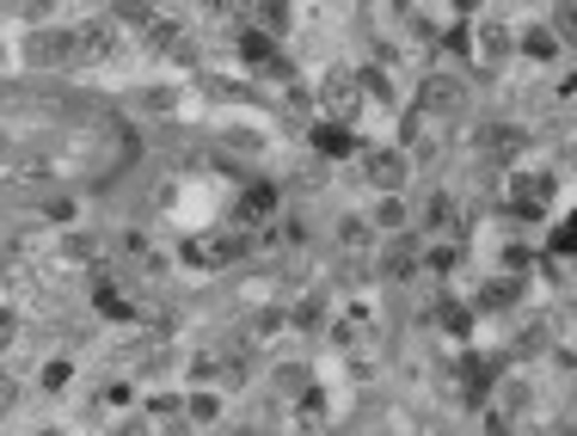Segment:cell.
I'll return each instance as SVG.
<instances>
[{
    "label": "cell",
    "instance_id": "1",
    "mask_svg": "<svg viewBox=\"0 0 577 436\" xmlns=\"http://www.w3.org/2000/svg\"><path fill=\"white\" fill-rule=\"evenodd\" d=\"M357 179L374 191V197H406L412 154L400 148V141H362L357 148Z\"/></svg>",
    "mask_w": 577,
    "mask_h": 436
},
{
    "label": "cell",
    "instance_id": "2",
    "mask_svg": "<svg viewBox=\"0 0 577 436\" xmlns=\"http://www.w3.org/2000/svg\"><path fill=\"white\" fill-rule=\"evenodd\" d=\"M510 56H516V25L498 13V7H480L473 25H468V62L480 68V74H498Z\"/></svg>",
    "mask_w": 577,
    "mask_h": 436
},
{
    "label": "cell",
    "instance_id": "3",
    "mask_svg": "<svg viewBox=\"0 0 577 436\" xmlns=\"http://www.w3.org/2000/svg\"><path fill=\"white\" fill-rule=\"evenodd\" d=\"M412 111H418L424 124L454 129V117L468 111V80H461V74H449V68L424 74V80H418V93H412Z\"/></svg>",
    "mask_w": 577,
    "mask_h": 436
},
{
    "label": "cell",
    "instance_id": "4",
    "mask_svg": "<svg viewBox=\"0 0 577 436\" xmlns=\"http://www.w3.org/2000/svg\"><path fill=\"white\" fill-rule=\"evenodd\" d=\"M308 148L320 160H332V167H344V160H357L362 141H357V129H350V124H338V117H320V111H313V117H308Z\"/></svg>",
    "mask_w": 577,
    "mask_h": 436
},
{
    "label": "cell",
    "instance_id": "5",
    "mask_svg": "<svg viewBox=\"0 0 577 436\" xmlns=\"http://www.w3.org/2000/svg\"><path fill=\"white\" fill-rule=\"evenodd\" d=\"M25 62L32 68H68L74 62V25H44V32H25Z\"/></svg>",
    "mask_w": 577,
    "mask_h": 436
},
{
    "label": "cell",
    "instance_id": "6",
    "mask_svg": "<svg viewBox=\"0 0 577 436\" xmlns=\"http://www.w3.org/2000/svg\"><path fill=\"white\" fill-rule=\"evenodd\" d=\"M240 216H246L252 228H270V221L282 216V191L270 185V179H246V185H240Z\"/></svg>",
    "mask_w": 577,
    "mask_h": 436
},
{
    "label": "cell",
    "instance_id": "7",
    "mask_svg": "<svg viewBox=\"0 0 577 436\" xmlns=\"http://www.w3.org/2000/svg\"><path fill=\"white\" fill-rule=\"evenodd\" d=\"M468 148H473V154L510 160L516 148H522V124H504V117H492V124H473V129H468Z\"/></svg>",
    "mask_w": 577,
    "mask_h": 436
},
{
    "label": "cell",
    "instance_id": "8",
    "mask_svg": "<svg viewBox=\"0 0 577 436\" xmlns=\"http://www.w3.org/2000/svg\"><path fill=\"white\" fill-rule=\"evenodd\" d=\"M516 56L553 68V62H565V37H553V25H529V32H516Z\"/></svg>",
    "mask_w": 577,
    "mask_h": 436
},
{
    "label": "cell",
    "instance_id": "9",
    "mask_svg": "<svg viewBox=\"0 0 577 436\" xmlns=\"http://www.w3.org/2000/svg\"><path fill=\"white\" fill-rule=\"evenodd\" d=\"M437 326L449 332V339L461 344V351H468V344H473V326H480V320H473V308H468V301L442 296V301H437Z\"/></svg>",
    "mask_w": 577,
    "mask_h": 436
},
{
    "label": "cell",
    "instance_id": "10",
    "mask_svg": "<svg viewBox=\"0 0 577 436\" xmlns=\"http://www.w3.org/2000/svg\"><path fill=\"white\" fill-rule=\"evenodd\" d=\"M204 93L216 99V105H252V80L246 74H204Z\"/></svg>",
    "mask_w": 577,
    "mask_h": 436
},
{
    "label": "cell",
    "instance_id": "11",
    "mask_svg": "<svg viewBox=\"0 0 577 436\" xmlns=\"http://www.w3.org/2000/svg\"><path fill=\"white\" fill-rule=\"evenodd\" d=\"M246 326H252V332H246L252 344H270V339H282V332H289V308H282V301H265V308L252 313Z\"/></svg>",
    "mask_w": 577,
    "mask_h": 436
},
{
    "label": "cell",
    "instance_id": "12",
    "mask_svg": "<svg viewBox=\"0 0 577 436\" xmlns=\"http://www.w3.org/2000/svg\"><path fill=\"white\" fill-rule=\"evenodd\" d=\"M56 259H62V265H93V259H99V240L86 234V228H68V234L56 240Z\"/></svg>",
    "mask_w": 577,
    "mask_h": 436
},
{
    "label": "cell",
    "instance_id": "13",
    "mask_svg": "<svg viewBox=\"0 0 577 436\" xmlns=\"http://www.w3.org/2000/svg\"><path fill=\"white\" fill-rule=\"evenodd\" d=\"M74 375H80L74 357H49L44 369H37V388H44V393H68V388H74Z\"/></svg>",
    "mask_w": 577,
    "mask_h": 436
},
{
    "label": "cell",
    "instance_id": "14",
    "mask_svg": "<svg viewBox=\"0 0 577 436\" xmlns=\"http://www.w3.org/2000/svg\"><path fill=\"white\" fill-rule=\"evenodd\" d=\"M216 418H221V393H216V388H209V393L191 388V393H185V424L197 431V424H216Z\"/></svg>",
    "mask_w": 577,
    "mask_h": 436
},
{
    "label": "cell",
    "instance_id": "15",
    "mask_svg": "<svg viewBox=\"0 0 577 436\" xmlns=\"http://www.w3.org/2000/svg\"><path fill=\"white\" fill-rule=\"evenodd\" d=\"M270 381H277V393H289V400H308V393H313V369H308V363H282Z\"/></svg>",
    "mask_w": 577,
    "mask_h": 436
},
{
    "label": "cell",
    "instance_id": "16",
    "mask_svg": "<svg viewBox=\"0 0 577 436\" xmlns=\"http://www.w3.org/2000/svg\"><path fill=\"white\" fill-rule=\"evenodd\" d=\"M326 326V296H308L289 308V332H320Z\"/></svg>",
    "mask_w": 577,
    "mask_h": 436
},
{
    "label": "cell",
    "instance_id": "17",
    "mask_svg": "<svg viewBox=\"0 0 577 436\" xmlns=\"http://www.w3.org/2000/svg\"><path fill=\"white\" fill-rule=\"evenodd\" d=\"M338 246H344V252H374L369 221H362V216H344V221H338Z\"/></svg>",
    "mask_w": 577,
    "mask_h": 436
},
{
    "label": "cell",
    "instance_id": "18",
    "mask_svg": "<svg viewBox=\"0 0 577 436\" xmlns=\"http://www.w3.org/2000/svg\"><path fill=\"white\" fill-rule=\"evenodd\" d=\"M13 344H19V308H7V301H0V357H7Z\"/></svg>",
    "mask_w": 577,
    "mask_h": 436
},
{
    "label": "cell",
    "instance_id": "19",
    "mask_svg": "<svg viewBox=\"0 0 577 436\" xmlns=\"http://www.w3.org/2000/svg\"><path fill=\"white\" fill-rule=\"evenodd\" d=\"M44 216H49V221H74V216H80V203H74V197H49V203H44Z\"/></svg>",
    "mask_w": 577,
    "mask_h": 436
},
{
    "label": "cell",
    "instance_id": "20",
    "mask_svg": "<svg viewBox=\"0 0 577 436\" xmlns=\"http://www.w3.org/2000/svg\"><path fill=\"white\" fill-rule=\"evenodd\" d=\"M485 436H516V418H504V412H485Z\"/></svg>",
    "mask_w": 577,
    "mask_h": 436
},
{
    "label": "cell",
    "instance_id": "21",
    "mask_svg": "<svg viewBox=\"0 0 577 436\" xmlns=\"http://www.w3.org/2000/svg\"><path fill=\"white\" fill-rule=\"evenodd\" d=\"M99 400H105V405H129V400H136V388H129V381H117V388H105Z\"/></svg>",
    "mask_w": 577,
    "mask_h": 436
},
{
    "label": "cell",
    "instance_id": "22",
    "mask_svg": "<svg viewBox=\"0 0 577 436\" xmlns=\"http://www.w3.org/2000/svg\"><path fill=\"white\" fill-rule=\"evenodd\" d=\"M437 436H454V431H437Z\"/></svg>",
    "mask_w": 577,
    "mask_h": 436
}]
</instances>
